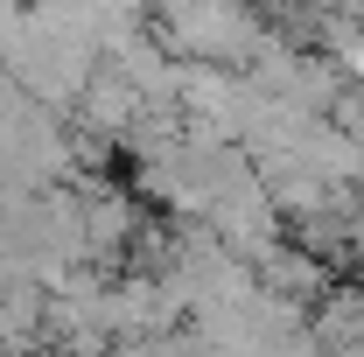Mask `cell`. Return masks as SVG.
I'll return each instance as SVG.
<instances>
[{"instance_id":"3","label":"cell","mask_w":364,"mask_h":357,"mask_svg":"<svg viewBox=\"0 0 364 357\" xmlns=\"http://www.w3.org/2000/svg\"><path fill=\"white\" fill-rule=\"evenodd\" d=\"M245 267H252V280H259V294H273V302H294V309H316L322 294L336 287V273L322 267V260H309L301 245H287V238L259 245Z\"/></svg>"},{"instance_id":"4","label":"cell","mask_w":364,"mask_h":357,"mask_svg":"<svg viewBox=\"0 0 364 357\" xmlns=\"http://www.w3.org/2000/svg\"><path fill=\"white\" fill-rule=\"evenodd\" d=\"M309 336L322 343V357H364V287L358 280H336L309 309Z\"/></svg>"},{"instance_id":"6","label":"cell","mask_w":364,"mask_h":357,"mask_svg":"<svg viewBox=\"0 0 364 357\" xmlns=\"http://www.w3.org/2000/svg\"><path fill=\"white\" fill-rule=\"evenodd\" d=\"M301 14H316V21H329V14H350V0H301Z\"/></svg>"},{"instance_id":"5","label":"cell","mask_w":364,"mask_h":357,"mask_svg":"<svg viewBox=\"0 0 364 357\" xmlns=\"http://www.w3.org/2000/svg\"><path fill=\"white\" fill-rule=\"evenodd\" d=\"M350 260H358V273H364V196H358V211H350Z\"/></svg>"},{"instance_id":"1","label":"cell","mask_w":364,"mask_h":357,"mask_svg":"<svg viewBox=\"0 0 364 357\" xmlns=\"http://www.w3.org/2000/svg\"><path fill=\"white\" fill-rule=\"evenodd\" d=\"M147 36L168 49L176 63L245 70L252 49H259V36H267V21H259L252 7H231V0H154Z\"/></svg>"},{"instance_id":"2","label":"cell","mask_w":364,"mask_h":357,"mask_svg":"<svg viewBox=\"0 0 364 357\" xmlns=\"http://www.w3.org/2000/svg\"><path fill=\"white\" fill-rule=\"evenodd\" d=\"M134 119H140V91L127 85L112 63H98L91 85L77 91V105H70V134H91V140H105V147L119 154V140H127Z\"/></svg>"}]
</instances>
